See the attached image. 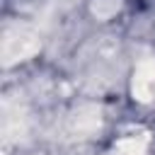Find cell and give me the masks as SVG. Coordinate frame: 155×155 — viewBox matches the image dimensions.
I'll return each mask as SVG.
<instances>
[{"label": "cell", "mask_w": 155, "mask_h": 155, "mask_svg": "<svg viewBox=\"0 0 155 155\" xmlns=\"http://www.w3.org/2000/svg\"><path fill=\"white\" fill-rule=\"evenodd\" d=\"M131 94L143 104L155 102V58H145L136 65L131 78Z\"/></svg>", "instance_id": "2"}, {"label": "cell", "mask_w": 155, "mask_h": 155, "mask_svg": "<svg viewBox=\"0 0 155 155\" xmlns=\"http://www.w3.org/2000/svg\"><path fill=\"white\" fill-rule=\"evenodd\" d=\"M39 48H41V39L29 24H10V27H5L2 41H0V58H2L5 68L36 56Z\"/></svg>", "instance_id": "1"}, {"label": "cell", "mask_w": 155, "mask_h": 155, "mask_svg": "<svg viewBox=\"0 0 155 155\" xmlns=\"http://www.w3.org/2000/svg\"><path fill=\"white\" fill-rule=\"evenodd\" d=\"M73 126H75V131L82 133V136L97 131V128H99V109H94V107L80 109V111L75 114V119H73Z\"/></svg>", "instance_id": "3"}, {"label": "cell", "mask_w": 155, "mask_h": 155, "mask_svg": "<svg viewBox=\"0 0 155 155\" xmlns=\"http://www.w3.org/2000/svg\"><path fill=\"white\" fill-rule=\"evenodd\" d=\"M116 150L121 155H145L148 150V136H128L116 143Z\"/></svg>", "instance_id": "4"}, {"label": "cell", "mask_w": 155, "mask_h": 155, "mask_svg": "<svg viewBox=\"0 0 155 155\" xmlns=\"http://www.w3.org/2000/svg\"><path fill=\"white\" fill-rule=\"evenodd\" d=\"M121 7V0H94L92 2V15L97 19H109L119 12Z\"/></svg>", "instance_id": "5"}]
</instances>
